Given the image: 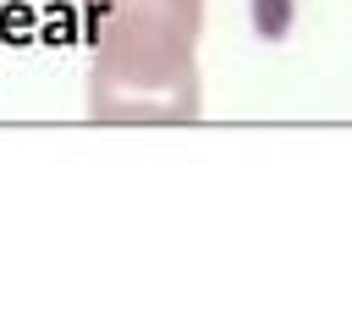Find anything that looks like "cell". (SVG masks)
Segmentation results:
<instances>
[{
	"label": "cell",
	"instance_id": "6da1fadb",
	"mask_svg": "<svg viewBox=\"0 0 352 330\" xmlns=\"http://www.w3.org/2000/svg\"><path fill=\"white\" fill-rule=\"evenodd\" d=\"M88 33L82 104L94 121H198L204 0H77Z\"/></svg>",
	"mask_w": 352,
	"mask_h": 330
}]
</instances>
